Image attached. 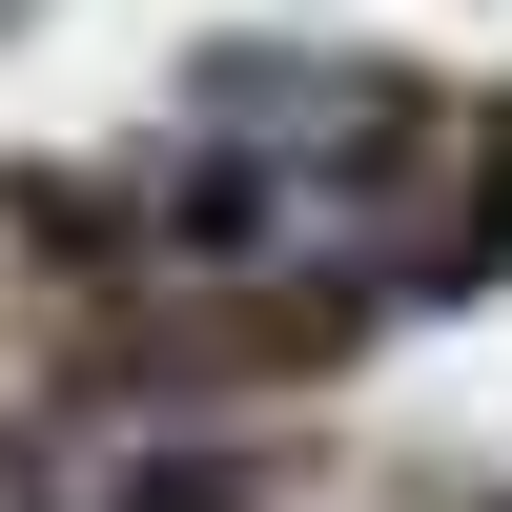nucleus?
<instances>
[{"label":"nucleus","mask_w":512,"mask_h":512,"mask_svg":"<svg viewBox=\"0 0 512 512\" xmlns=\"http://www.w3.org/2000/svg\"><path fill=\"white\" fill-rule=\"evenodd\" d=\"M144 226L226 287H390L472 226V144L451 103L410 82H349V62H267V82H205L144 164Z\"/></svg>","instance_id":"f257e3e1"}]
</instances>
